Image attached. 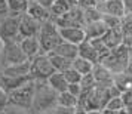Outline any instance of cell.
Returning <instances> with one entry per match:
<instances>
[{"label":"cell","mask_w":132,"mask_h":114,"mask_svg":"<svg viewBox=\"0 0 132 114\" xmlns=\"http://www.w3.org/2000/svg\"><path fill=\"white\" fill-rule=\"evenodd\" d=\"M56 98H58V93L49 86L46 80H34V95H33L31 111L36 114H42L52 110L56 107Z\"/></svg>","instance_id":"obj_1"},{"label":"cell","mask_w":132,"mask_h":114,"mask_svg":"<svg viewBox=\"0 0 132 114\" xmlns=\"http://www.w3.org/2000/svg\"><path fill=\"white\" fill-rule=\"evenodd\" d=\"M39 43H40V50L42 54H48L51 50H54L56 48V45L61 43V34H60V28L56 27L52 19L43 21L40 24V30L37 34Z\"/></svg>","instance_id":"obj_2"},{"label":"cell","mask_w":132,"mask_h":114,"mask_svg":"<svg viewBox=\"0 0 132 114\" xmlns=\"http://www.w3.org/2000/svg\"><path fill=\"white\" fill-rule=\"evenodd\" d=\"M129 49L126 45H119L117 48L110 50V54L101 61V64L105 68H108L113 74L125 71V68L129 64Z\"/></svg>","instance_id":"obj_3"},{"label":"cell","mask_w":132,"mask_h":114,"mask_svg":"<svg viewBox=\"0 0 132 114\" xmlns=\"http://www.w3.org/2000/svg\"><path fill=\"white\" fill-rule=\"evenodd\" d=\"M33 95H34V80H31L28 83H25L24 86L9 92L6 102L12 107L22 108V110H31Z\"/></svg>","instance_id":"obj_4"},{"label":"cell","mask_w":132,"mask_h":114,"mask_svg":"<svg viewBox=\"0 0 132 114\" xmlns=\"http://www.w3.org/2000/svg\"><path fill=\"white\" fill-rule=\"evenodd\" d=\"M54 73L55 70L51 64V61H49L48 54H39L30 59L28 74L31 76L33 80H48V77Z\"/></svg>","instance_id":"obj_5"},{"label":"cell","mask_w":132,"mask_h":114,"mask_svg":"<svg viewBox=\"0 0 132 114\" xmlns=\"http://www.w3.org/2000/svg\"><path fill=\"white\" fill-rule=\"evenodd\" d=\"M28 61V58L24 55L19 46V40H6L3 42V50H2V58L0 64L3 67L13 65V64H21Z\"/></svg>","instance_id":"obj_6"},{"label":"cell","mask_w":132,"mask_h":114,"mask_svg":"<svg viewBox=\"0 0 132 114\" xmlns=\"http://www.w3.org/2000/svg\"><path fill=\"white\" fill-rule=\"evenodd\" d=\"M19 15H7L6 18L0 19V39L2 42L6 40H21L18 34Z\"/></svg>","instance_id":"obj_7"},{"label":"cell","mask_w":132,"mask_h":114,"mask_svg":"<svg viewBox=\"0 0 132 114\" xmlns=\"http://www.w3.org/2000/svg\"><path fill=\"white\" fill-rule=\"evenodd\" d=\"M58 28H64V27H83V11L82 7H79L77 5L73 6L68 12H65L64 15H61L58 18L52 19Z\"/></svg>","instance_id":"obj_8"},{"label":"cell","mask_w":132,"mask_h":114,"mask_svg":"<svg viewBox=\"0 0 132 114\" xmlns=\"http://www.w3.org/2000/svg\"><path fill=\"white\" fill-rule=\"evenodd\" d=\"M40 24L37 19H34L33 16H30L27 12L19 15V22H18V34L19 37H31L37 36L39 30H40Z\"/></svg>","instance_id":"obj_9"},{"label":"cell","mask_w":132,"mask_h":114,"mask_svg":"<svg viewBox=\"0 0 132 114\" xmlns=\"http://www.w3.org/2000/svg\"><path fill=\"white\" fill-rule=\"evenodd\" d=\"M96 7L102 15H113V16H119V18L125 16V9H123V2L122 0L98 2Z\"/></svg>","instance_id":"obj_10"},{"label":"cell","mask_w":132,"mask_h":114,"mask_svg":"<svg viewBox=\"0 0 132 114\" xmlns=\"http://www.w3.org/2000/svg\"><path fill=\"white\" fill-rule=\"evenodd\" d=\"M60 34L62 40L70 42L73 45H80L83 40H86L83 27H64L60 28Z\"/></svg>","instance_id":"obj_11"},{"label":"cell","mask_w":132,"mask_h":114,"mask_svg":"<svg viewBox=\"0 0 132 114\" xmlns=\"http://www.w3.org/2000/svg\"><path fill=\"white\" fill-rule=\"evenodd\" d=\"M19 46H21V50L24 52V55L28 59L34 58V56L39 55V54H42V50H40V43H39L37 36L22 37V39L19 40Z\"/></svg>","instance_id":"obj_12"},{"label":"cell","mask_w":132,"mask_h":114,"mask_svg":"<svg viewBox=\"0 0 132 114\" xmlns=\"http://www.w3.org/2000/svg\"><path fill=\"white\" fill-rule=\"evenodd\" d=\"M92 76L95 78L96 84H101V86H111L113 84V73L110 71L108 68H105L101 62L94 64Z\"/></svg>","instance_id":"obj_13"},{"label":"cell","mask_w":132,"mask_h":114,"mask_svg":"<svg viewBox=\"0 0 132 114\" xmlns=\"http://www.w3.org/2000/svg\"><path fill=\"white\" fill-rule=\"evenodd\" d=\"M101 40L105 43V46L108 49H114L123 42V31H122V25L116 27V28H108L104 36L101 37Z\"/></svg>","instance_id":"obj_14"},{"label":"cell","mask_w":132,"mask_h":114,"mask_svg":"<svg viewBox=\"0 0 132 114\" xmlns=\"http://www.w3.org/2000/svg\"><path fill=\"white\" fill-rule=\"evenodd\" d=\"M77 56L90 61L92 64H98L100 62L98 52L95 50V48L92 46V43L89 40H83L80 45H77Z\"/></svg>","instance_id":"obj_15"},{"label":"cell","mask_w":132,"mask_h":114,"mask_svg":"<svg viewBox=\"0 0 132 114\" xmlns=\"http://www.w3.org/2000/svg\"><path fill=\"white\" fill-rule=\"evenodd\" d=\"M28 71H30V59L25 61V62H21V64L3 67L2 76H5V77H22V76H28Z\"/></svg>","instance_id":"obj_16"},{"label":"cell","mask_w":132,"mask_h":114,"mask_svg":"<svg viewBox=\"0 0 132 114\" xmlns=\"http://www.w3.org/2000/svg\"><path fill=\"white\" fill-rule=\"evenodd\" d=\"M25 12L28 13L30 16H33L34 19H37L39 22H43V21L51 19V12H49V9L42 6L39 2H30Z\"/></svg>","instance_id":"obj_17"},{"label":"cell","mask_w":132,"mask_h":114,"mask_svg":"<svg viewBox=\"0 0 132 114\" xmlns=\"http://www.w3.org/2000/svg\"><path fill=\"white\" fill-rule=\"evenodd\" d=\"M33 78H31L30 74L28 76H22V77H5V76H2L0 77V83H2V87L9 93V92L21 87V86H24L25 83H28Z\"/></svg>","instance_id":"obj_18"},{"label":"cell","mask_w":132,"mask_h":114,"mask_svg":"<svg viewBox=\"0 0 132 114\" xmlns=\"http://www.w3.org/2000/svg\"><path fill=\"white\" fill-rule=\"evenodd\" d=\"M83 30H85L86 40H92V39H100V37H102L104 33H105L108 28L105 27V24L102 22V19H100V21H95V22L85 24Z\"/></svg>","instance_id":"obj_19"},{"label":"cell","mask_w":132,"mask_h":114,"mask_svg":"<svg viewBox=\"0 0 132 114\" xmlns=\"http://www.w3.org/2000/svg\"><path fill=\"white\" fill-rule=\"evenodd\" d=\"M73 6H76V0H55V3L49 7L51 12V19H55L68 12Z\"/></svg>","instance_id":"obj_20"},{"label":"cell","mask_w":132,"mask_h":114,"mask_svg":"<svg viewBox=\"0 0 132 114\" xmlns=\"http://www.w3.org/2000/svg\"><path fill=\"white\" fill-rule=\"evenodd\" d=\"M56 55H61L64 58H68V59H74L77 56V45H73L70 42H65V40H61V43L56 45V48L54 50H51Z\"/></svg>","instance_id":"obj_21"},{"label":"cell","mask_w":132,"mask_h":114,"mask_svg":"<svg viewBox=\"0 0 132 114\" xmlns=\"http://www.w3.org/2000/svg\"><path fill=\"white\" fill-rule=\"evenodd\" d=\"M46 82H48V84L56 92V93H61V92L67 90V86H68L65 77H64V74L60 73V71H55L54 74H51Z\"/></svg>","instance_id":"obj_22"},{"label":"cell","mask_w":132,"mask_h":114,"mask_svg":"<svg viewBox=\"0 0 132 114\" xmlns=\"http://www.w3.org/2000/svg\"><path fill=\"white\" fill-rule=\"evenodd\" d=\"M48 56H49V61H51V64H52L55 71L62 73V71H65L67 68L71 67V59H68V58H64V56L56 55L54 52H48Z\"/></svg>","instance_id":"obj_23"},{"label":"cell","mask_w":132,"mask_h":114,"mask_svg":"<svg viewBox=\"0 0 132 114\" xmlns=\"http://www.w3.org/2000/svg\"><path fill=\"white\" fill-rule=\"evenodd\" d=\"M56 105L62 108H76L77 107V96L71 95L68 90H64V92L58 93Z\"/></svg>","instance_id":"obj_24"},{"label":"cell","mask_w":132,"mask_h":114,"mask_svg":"<svg viewBox=\"0 0 132 114\" xmlns=\"http://www.w3.org/2000/svg\"><path fill=\"white\" fill-rule=\"evenodd\" d=\"M71 67L76 70L77 73H80L82 76L83 74H88V73H92V68H94V64L88 59H83L80 56H76L74 59L71 61Z\"/></svg>","instance_id":"obj_25"},{"label":"cell","mask_w":132,"mask_h":114,"mask_svg":"<svg viewBox=\"0 0 132 114\" xmlns=\"http://www.w3.org/2000/svg\"><path fill=\"white\" fill-rule=\"evenodd\" d=\"M7 6H9L11 15H21L27 11L28 2L27 0H7Z\"/></svg>","instance_id":"obj_26"},{"label":"cell","mask_w":132,"mask_h":114,"mask_svg":"<svg viewBox=\"0 0 132 114\" xmlns=\"http://www.w3.org/2000/svg\"><path fill=\"white\" fill-rule=\"evenodd\" d=\"M83 11V21L85 24H89V22H95V21H100L102 16V13L98 11V7H86V9H82Z\"/></svg>","instance_id":"obj_27"},{"label":"cell","mask_w":132,"mask_h":114,"mask_svg":"<svg viewBox=\"0 0 132 114\" xmlns=\"http://www.w3.org/2000/svg\"><path fill=\"white\" fill-rule=\"evenodd\" d=\"M79 84H80V87H82V92H88V90L94 89V86H95L96 83H95V78L92 76V73L83 74L82 78H80V82H79Z\"/></svg>","instance_id":"obj_28"},{"label":"cell","mask_w":132,"mask_h":114,"mask_svg":"<svg viewBox=\"0 0 132 114\" xmlns=\"http://www.w3.org/2000/svg\"><path fill=\"white\" fill-rule=\"evenodd\" d=\"M62 74H64V77H65L67 83H79L80 82V78H82V74L80 73H77L73 67H70V68H67L65 71H62Z\"/></svg>","instance_id":"obj_29"},{"label":"cell","mask_w":132,"mask_h":114,"mask_svg":"<svg viewBox=\"0 0 132 114\" xmlns=\"http://www.w3.org/2000/svg\"><path fill=\"white\" fill-rule=\"evenodd\" d=\"M101 19H102V22L105 24L107 28H116V27H120V25H122V18H119V16H113V15H102Z\"/></svg>","instance_id":"obj_30"},{"label":"cell","mask_w":132,"mask_h":114,"mask_svg":"<svg viewBox=\"0 0 132 114\" xmlns=\"http://www.w3.org/2000/svg\"><path fill=\"white\" fill-rule=\"evenodd\" d=\"M105 110H120V108H125L123 107V102H122V98L119 96H111L110 99L105 104Z\"/></svg>","instance_id":"obj_31"},{"label":"cell","mask_w":132,"mask_h":114,"mask_svg":"<svg viewBox=\"0 0 132 114\" xmlns=\"http://www.w3.org/2000/svg\"><path fill=\"white\" fill-rule=\"evenodd\" d=\"M74 113V108H62V107H56L49 110L46 113H42V114H73Z\"/></svg>","instance_id":"obj_32"},{"label":"cell","mask_w":132,"mask_h":114,"mask_svg":"<svg viewBox=\"0 0 132 114\" xmlns=\"http://www.w3.org/2000/svg\"><path fill=\"white\" fill-rule=\"evenodd\" d=\"M76 5L82 9L86 7H95L98 5V0H76Z\"/></svg>","instance_id":"obj_33"},{"label":"cell","mask_w":132,"mask_h":114,"mask_svg":"<svg viewBox=\"0 0 132 114\" xmlns=\"http://www.w3.org/2000/svg\"><path fill=\"white\" fill-rule=\"evenodd\" d=\"M67 90H68L71 95H74V96H77L79 98L80 92H82V87H80V84L79 83H70L68 86H67Z\"/></svg>","instance_id":"obj_34"},{"label":"cell","mask_w":132,"mask_h":114,"mask_svg":"<svg viewBox=\"0 0 132 114\" xmlns=\"http://www.w3.org/2000/svg\"><path fill=\"white\" fill-rule=\"evenodd\" d=\"M9 15V6H7V0H0V19L6 18Z\"/></svg>","instance_id":"obj_35"},{"label":"cell","mask_w":132,"mask_h":114,"mask_svg":"<svg viewBox=\"0 0 132 114\" xmlns=\"http://www.w3.org/2000/svg\"><path fill=\"white\" fill-rule=\"evenodd\" d=\"M102 113L104 114H129L126 111V108H120V110H102Z\"/></svg>","instance_id":"obj_36"},{"label":"cell","mask_w":132,"mask_h":114,"mask_svg":"<svg viewBox=\"0 0 132 114\" xmlns=\"http://www.w3.org/2000/svg\"><path fill=\"white\" fill-rule=\"evenodd\" d=\"M123 2V9H125V15L132 13V0H122Z\"/></svg>","instance_id":"obj_37"},{"label":"cell","mask_w":132,"mask_h":114,"mask_svg":"<svg viewBox=\"0 0 132 114\" xmlns=\"http://www.w3.org/2000/svg\"><path fill=\"white\" fill-rule=\"evenodd\" d=\"M37 2H39V3H40V5H42V6H45V7H51L52 6V5H54L55 3V0H37Z\"/></svg>","instance_id":"obj_38"},{"label":"cell","mask_w":132,"mask_h":114,"mask_svg":"<svg viewBox=\"0 0 132 114\" xmlns=\"http://www.w3.org/2000/svg\"><path fill=\"white\" fill-rule=\"evenodd\" d=\"M125 73L128 74V76H131V77H132V64H131V62H129V64H128V67L125 68Z\"/></svg>","instance_id":"obj_39"},{"label":"cell","mask_w":132,"mask_h":114,"mask_svg":"<svg viewBox=\"0 0 132 114\" xmlns=\"http://www.w3.org/2000/svg\"><path fill=\"white\" fill-rule=\"evenodd\" d=\"M86 114H104V113H102V110H88Z\"/></svg>","instance_id":"obj_40"},{"label":"cell","mask_w":132,"mask_h":114,"mask_svg":"<svg viewBox=\"0 0 132 114\" xmlns=\"http://www.w3.org/2000/svg\"><path fill=\"white\" fill-rule=\"evenodd\" d=\"M73 114H86V110H83V108H74V113Z\"/></svg>","instance_id":"obj_41"},{"label":"cell","mask_w":132,"mask_h":114,"mask_svg":"<svg viewBox=\"0 0 132 114\" xmlns=\"http://www.w3.org/2000/svg\"><path fill=\"white\" fill-rule=\"evenodd\" d=\"M129 62L132 64V48L129 49Z\"/></svg>","instance_id":"obj_42"},{"label":"cell","mask_w":132,"mask_h":114,"mask_svg":"<svg viewBox=\"0 0 132 114\" xmlns=\"http://www.w3.org/2000/svg\"><path fill=\"white\" fill-rule=\"evenodd\" d=\"M27 2H28V3H30V2H37V0H27Z\"/></svg>","instance_id":"obj_43"},{"label":"cell","mask_w":132,"mask_h":114,"mask_svg":"<svg viewBox=\"0 0 132 114\" xmlns=\"http://www.w3.org/2000/svg\"><path fill=\"white\" fill-rule=\"evenodd\" d=\"M98 2H107V0H98Z\"/></svg>","instance_id":"obj_44"},{"label":"cell","mask_w":132,"mask_h":114,"mask_svg":"<svg viewBox=\"0 0 132 114\" xmlns=\"http://www.w3.org/2000/svg\"><path fill=\"white\" fill-rule=\"evenodd\" d=\"M131 89H132V87H131Z\"/></svg>","instance_id":"obj_45"}]
</instances>
